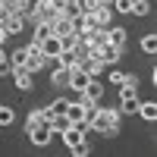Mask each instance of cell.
<instances>
[{
  "mask_svg": "<svg viewBox=\"0 0 157 157\" xmlns=\"http://www.w3.org/2000/svg\"><path fill=\"white\" fill-rule=\"evenodd\" d=\"M120 107H98L94 113H91V120H88V126L94 129V132H101V135H116V129H120Z\"/></svg>",
  "mask_w": 157,
  "mask_h": 157,
  "instance_id": "obj_1",
  "label": "cell"
},
{
  "mask_svg": "<svg viewBox=\"0 0 157 157\" xmlns=\"http://www.w3.org/2000/svg\"><path fill=\"white\" fill-rule=\"evenodd\" d=\"M57 16H60V10H57L54 3H50V0H38L35 16H32V19H25V22H32V25H35V22H54Z\"/></svg>",
  "mask_w": 157,
  "mask_h": 157,
  "instance_id": "obj_2",
  "label": "cell"
},
{
  "mask_svg": "<svg viewBox=\"0 0 157 157\" xmlns=\"http://www.w3.org/2000/svg\"><path fill=\"white\" fill-rule=\"evenodd\" d=\"M50 135H54V132H50V126H47V123H41V126H32V129H29V141H32L35 148H44V145H50Z\"/></svg>",
  "mask_w": 157,
  "mask_h": 157,
  "instance_id": "obj_3",
  "label": "cell"
},
{
  "mask_svg": "<svg viewBox=\"0 0 157 157\" xmlns=\"http://www.w3.org/2000/svg\"><path fill=\"white\" fill-rule=\"evenodd\" d=\"M44 66H47L44 50L38 47V44H29V63H25V69H29V72H38V69H44Z\"/></svg>",
  "mask_w": 157,
  "mask_h": 157,
  "instance_id": "obj_4",
  "label": "cell"
},
{
  "mask_svg": "<svg viewBox=\"0 0 157 157\" xmlns=\"http://www.w3.org/2000/svg\"><path fill=\"white\" fill-rule=\"evenodd\" d=\"M66 116H69V123H72V126H82L85 132H88V120H85V104H78V101H69V107H66Z\"/></svg>",
  "mask_w": 157,
  "mask_h": 157,
  "instance_id": "obj_5",
  "label": "cell"
},
{
  "mask_svg": "<svg viewBox=\"0 0 157 157\" xmlns=\"http://www.w3.org/2000/svg\"><path fill=\"white\" fill-rule=\"evenodd\" d=\"M120 54H123L120 47H113V44H101V47H98V50H94L91 57H98V60L104 63V66H113V63L120 60Z\"/></svg>",
  "mask_w": 157,
  "mask_h": 157,
  "instance_id": "obj_6",
  "label": "cell"
},
{
  "mask_svg": "<svg viewBox=\"0 0 157 157\" xmlns=\"http://www.w3.org/2000/svg\"><path fill=\"white\" fill-rule=\"evenodd\" d=\"M0 25H3V32H6V35H19V32L25 29V19L19 16V13H6Z\"/></svg>",
  "mask_w": 157,
  "mask_h": 157,
  "instance_id": "obj_7",
  "label": "cell"
},
{
  "mask_svg": "<svg viewBox=\"0 0 157 157\" xmlns=\"http://www.w3.org/2000/svg\"><path fill=\"white\" fill-rule=\"evenodd\" d=\"M50 35H54V25H50V22H35V35H32V44H38V47H41V44L47 41Z\"/></svg>",
  "mask_w": 157,
  "mask_h": 157,
  "instance_id": "obj_8",
  "label": "cell"
},
{
  "mask_svg": "<svg viewBox=\"0 0 157 157\" xmlns=\"http://www.w3.org/2000/svg\"><path fill=\"white\" fill-rule=\"evenodd\" d=\"M88 82H91V75H88L85 69L72 66V75H69V88H72V91H82V88H85Z\"/></svg>",
  "mask_w": 157,
  "mask_h": 157,
  "instance_id": "obj_9",
  "label": "cell"
},
{
  "mask_svg": "<svg viewBox=\"0 0 157 157\" xmlns=\"http://www.w3.org/2000/svg\"><path fill=\"white\" fill-rule=\"evenodd\" d=\"M63 141H66V148H75L78 141H85V129L82 126H69L66 132H63Z\"/></svg>",
  "mask_w": 157,
  "mask_h": 157,
  "instance_id": "obj_10",
  "label": "cell"
},
{
  "mask_svg": "<svg viewBox=\"0 0 157 157\" xmlns=\"http://www.w3.org/2000/svg\"><path fill=\"white\" fill-rule=\"evenodd\" d=\"M41 50H44V57H57V54H60V50H63V41H60V38H57V35H50V38H47V41L41 44Z\"/></svg>",
  "mask_w": 157,
  "mask_h": 157,
  "instance_id": "obj_11",
  "label": "cell"
},
{
  "mask_svg": "<svg viewBox=\"0 0 157 157\" xmlns=\"http://www.w3.org/2000/svg\"><path fill=\"white\" fill-rule=\"evenodd\" d=\"M107 44L126 50V32H123V29H107Z\"/></svg>",
  "mask_w": 157,
  "mask_h": 157,
  "instance_id": "obj_12",
  "label": "cell"
},
{
  "mask_svg": "<svg viewBox=\"0 0 157 157\" xmlns=\"http://www.w3.org/2000/svg\"><path fill=\"white\" fill-rule=\"evenodd\" d=\"M10 63H13V69H25V63H29V47L13 50V54H10Z\"/></svg>",
  "mask_w": 157,
  "mask_h": 157,
  "instance_id": "obj_13",
  "label": "cell"
},
{
  "mask_svg": "<svg viewBox=\"0 0 157 157\" xmlns=\"http://www.w3.org/2000/svg\"><path fill=\"white\" fill-rule=\"evenodd\" d=\"M138 113L145 116L148 123H154V120H157V104H154V101H138Z\"/></svg>",
  "mask_w": 157,
  "mask_h": 157,
  "instance_id": "obj_14",
  "label": "cell"
},
{
  "mask_svg": "<svg viewBox=\"0 0 157 157\" xmlns=\"http://www.w3.org/2000/svg\"><path fill=\"white\" fill-rule=\"evenodd\" d=\"M41 123H50V113H47V107H44V110H32V113H29V126H25V129L41 126Z\"/></svg>",
  "mask_w": 157,
  "mask_h": 157,
  "instance_id": "obj_15",
  "label": "cell"
},
{
  "mask_svg": "<svg viewBox=\"0 0 157 157\" xmlns=\"http://www.w3.org/2000/svg\"><path fill=\"white\" fill-rule=\"evenodd\" d=\"M54 85H69V75H72V66H57L54 72Z\"/></svg>",
  "mask_w": 157,
  "mask_h": 157,
  "instance_id": "obj_16",
  "label": "cell"
},
{
  "mask_svg": "<svg viewBox=\"0 0 157 157\" xmlns=\"http://www.w3.org/2000/svg\"><path fill=\"white\" fill-rule=\"evenodd\" d=\"M35 6H38V0H19L16 13H19L22 19H32V16H35Z\"/></svg>",
  "mask_w": 157,
  "mask_h": 157,
  "instance_id": "obj_17",
  "label": "cell"
},
{
  "mask_svg": "<svg viewBox=\"0 0 157 157\" xmlns=\"http://www.w3.org/2000/svg\"><path fill=\"white\" fill-rule=\"evenodd\" d=\"M57 63H60V66H75V63H78V57H75V47H69V50H60V54H57Z\"/></svg>",
  "mask_w": 157,
  "mask_h": 157,
  "instance_id": "obj_18",
  "label": "cell"
},
{
  "mask_svg": "<svg viewBox=\"0 0 157 157\" xmlns=\"http://www.w3.org/2000/svg\"><path fill=\"white\" fill-rule=\"evenodd\" d=\"M13 75H16V85H19L22 91L32 88V72H29V69H13Z\"/></svg>",
  "mask_w": 157,
  "mask_h": 157,
  "instance_id": "obj_19",
  "label": "cell"
},
{
  "mask_svg": "<svg viewBox=\"0 0 157 157\" xmlns=\"http://www.w3.org/2000/svg\"><path fill=\"white\" fill-rule=\"evenodd\" d=\"M132 98H138V85L123 82V85H120V101H132Z\"/></svg>",
  "mask_w": 157,
  "mask_h": 157,
  "instance_id": "obj_20",
  "label": "cell"
},
{
  "mask_svg": "<svg viewBox=\"0 0 157 157\" xmlns=\"http://www.w3.org/2000/svg\"><path fill=\"white\" fill-rule=\"evenodd\" d=\"M66 107H69V101H66V98H57V101L47 107V113H50V116H57V113H66Z\"/></svg>",
  "mask_w": 157,
  "mask_h": 157,
  "instance_id": "obj_21",
  "label": "cell"
},
{
  "mask_svg": "<svg viewBox=\"0 0 157 157\" xmlns=\"http://www.w3.org/2000/svg\"><path fill=\"white\" fill-rule=\"evenodd\" d=\"M132 13H135V16H148L151 3H148V0H132Z\"/></svg>",
  "mask_w": 157,
  "mask_h": 157,
  "instance_id": "obj_22",
  "label": "cell"
},
{
  "mask_svg": "<svg viewBox=\"0 0 157 157\" xmlns=\"http://www.w3.org/2000/svg\"><path fill=\"white\" fill-rule=\"evenodd\" d=\"M141 50H145V54H157V38L145 35V38H141Z\"/></svg>",
  "mask_w": 157,
  "mask_h": 157,
  "instance_id": "obj_23",
  "label": "cell"
},
{
  "mask_svg": "<svg viewBox=\"0 0 157 157\" xmlns=\"http://www.w3.org/2000/svg\"><path fill=\"white\" fill-rule=\"evenodd\" d=\"M138 110V98H132V101H120V113H135Z\"/></svg>",
  "mask_w": 157,
  "mask_h": 157,
  "instance_id": "obj_24",
  "label": "cell"
},
{
  "mask_svg": "<svg viewBox=\"0 0 157 157\" xmlns=\"http://www.w3.org/2000/svg\"><path fill=\"white\" fill-rule=\"evenodd\" d=\"M69 151H72V157H88V154H91L88 141H78V145H75V148H69Z\"/></svg>",
  "mask_w": 157,
  "mask_h": 157,
  "instance_id": "obj_25",
  "label": "cell"
},
{
  "mask_svg": "<svg viewBox=\"0 0 157 157\" xmlns=\"http://www.w3.org/2000/svg\"><path fill=\"white\" fill-rule=\"evenodd\" d=\"M13 120H16V113H13L10 107H0V126H10Z\"/></svg>",
  "mask_w": 157,
  "mask_h": 157,
  "instance_id": "obj_26",
  "label": "cell"
},
{
  "mask_svg": "<svg viewBox=\"0 0 157 157\" xmlns=\"http://www.w3.org/2000/svg\"><path fill=\"white\" fill-rule=\"evenodd\" d=\"M113 10H120V13H132V0H113Z\"/></svg>",
  "mask_w": 157,
  "mask_h": 157,
  "instance_id": "obj_27",
  "label": "cell"
},
{
  "mask_svg": "<svg viewBox=\"0 0 157 157\" xmlns=\"http://www.w3.org/2000/svg\"><path fill=\"white\" fill-rule=\"evenodd\" d=\"M13 69V63H10V57L3 54V50H0V75H3V72H10Z\"/></svg>",
  "mask_w": 157,
  "mask_h": 157,
  "instance_id": "obj_28",
  "label": "cell"
},
{
  "mask_svg": "<svg viewBox=\"0 0 157 157\" xmlns=\"http://www.w3.org/2000/svg\"><path fill=\"white\" fill-rule=\"evenodd\" d=\"M110 82H113V85H123V82H126V72H110Z\"/></svg>",
  "mask_w": 157,
  "mask_h": 157,
  "instance_id": "obj_29",
  "label": "cell"
}]
</instances>
